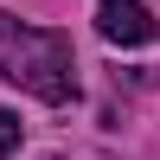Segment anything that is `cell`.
<instances>
[{
  "label": "cell",
  "mask_w": 160,
  "mask_h": 160,
  "mask_svg": "<svg viewBox=\"0 0 160 160\" xmlns=\"http://www.w3.org/2000/svg\"><path fill=\"white\" fill-rule=\"evenodd\" d=\"M0 77L38 102H71L77 96V51L51 26H26L13 13H0Z\"/></svg>",
  "instance_id": "6da1fadb"
},
{
  "label": "cell",
  "mask_w": 160,
  "mask_h": 160,
  "mask_svg": "<svg viewBox=\"0 0 160 160\" xmlns=\"http://www.w3.org/2000/svg\"><path fill=\"white\" fill-rule=\"evenodd\" d=\"M96 26L109 45H148L154 38V13L141 0H96Z\"/></svg>",
  "instance_id": "7a4b0ae2"
},
{
  "label": "cell",
  "mask_w": 160,
  "mask_h": 160,
  "mask_svg": "<svg viewBox=\"0 0 160 160\" xmlns=\"http://www.w3.org/2000/svg\"><path fill=\"white\" fill-rule=\"evenodd\" d=\"M13 148H19V115H13V109H0V160H7Z\"/></svg>",
  "instance_id": "3957f363"
}]
</instances>
